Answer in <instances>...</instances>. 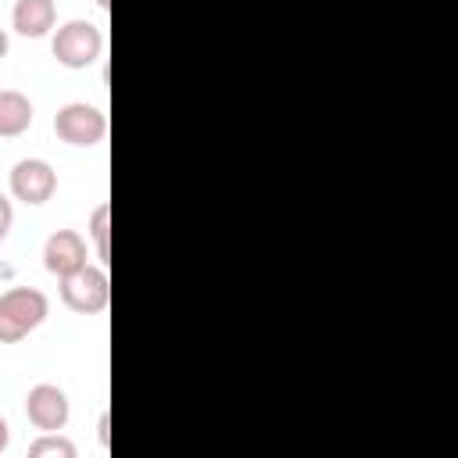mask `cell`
<instances>
[{
    "instance_id": "obj_16",
    "label": "cell",
    "mask_w": 458,
    "mask_h": 458,
    "mask_svg": "<svg viewBox=\"0 0 458 458\" xmlns=\"http://www.w3.org/2000/svg\"><path fill=\"white\" fill-rule=\"evenodd\" d=\"M107 4H111V0H97V7H107Z\"/></svg>"
},
{
    "instance_id": "obj_12",
    "label": "cell",
    "mask_w": 458,
    "mask_h": 458,
    "mask_svg": "<svg viewBox=\"0 0 458 458\" xmlns=\"http://www.w3.org/2000/svg\"><path fill=\"white\" fill-rule=\"evenodd\" d=\"M11 222H14V208H11V200L0 193V243H4L7 233H11Z\"/></svg>"
},
{
    "instance_id": "obj_14",
    "label": "cell",
    "mask_w": 458,
    "mask_h": 458,
    "mask_svg": "<svg viewBox=\"0 0 458 458\" xmlns=\"http://www.w3.org/2000/svg\"><path fill=\"white\" fill-rule=\"evenodd\" d=\"M7 440H11V429H7V422L0 419V454L7 451Z\"/></svg>"
},
{
    "instance_id": "obj_11",
    "label": "cell",
    "mask_w": 458,
    "mask_h": 458,
    "mask_svg": "<svg viewBox=\"0 0 458 458\" xmlns=\"http://www.w3.org/2000/svg\"><path fill=\"white\" fill-rule=\"evenodd\" d=\"M29 458H75V444L61 433H43L29 444Z\"/></svg>"
},
{
    "instance_id": "obj_1",
    "label": "cell",
    "mask_w": 458,
    "mask_h": 458,
    "mask_svg": "<svg viewBox=\"0 0 458 458\" xmlns=\"http://www.w3.org/2000/svg\"><path fill=\"white\" fill-rule=\"evenodd\" d=\"M50 315V301L36 286H14L0 293V344H18L25 340L43 318Z\"/></svg>"
},
{
    "instance_id": "obj_3",
    "label": "cell",
    "mask_w": 458,
    "mask_h": 458,
    "mask_svg": "<svg viewBox=\"0 0 458 458\" xmlns=\"http://www.w3.org/2000/svg\"><path fill=\"white\" fill-rule=\"evenodd\" d=\"M61 301L64 308H72L75 315H100L111 301V283H107V272L97 268V265H82L68 276H61Z\"/></svg>"
},
{
    "instance_id": "obj_9",
    "label": "cell",
    "mask_w": 458,
    "mask_h": 458,
    "mask_svg": "<svg viewBox=\"0 0 458 458\" xmlns=\"http://www.w3.org/2000/svg\"><path fill=\"white\" fill-rule=\"evenodd\" d=\"M32 125V104L21 89H0V136H21Z\"/></svg>"
},
{
    "instance_id": "obj_2",
    "label": "cell",
    "mask_w": 458,
    "mask_h": 458,
    "mask_svg": "<svg viewBox=\"0 0 458 458\" xmlns=\"http://www.w3.org/2000/svg\"><path fill=\"white\" fill-rule=\"evenodd\" d=\"M50 50H54L57 64H64V68H89L104 54V32L93 21L72 18V21L57 25Z\"/></svg>"
},
{
    "instance_id": "obj_7",
    "label": "cell",
    "mask_w": 458,
    "mask_h": 458,
    "mask_svg": "<svg viewBox=\"0 0 458 458\" xmlns=\"http://www.w3.org/2000/svg\"><path fill=\"white\" fill-rule=\"evenodd\" d=\"M43 265L50 276H68L86 265V240L75 229H54L43 243Z\"/></svg>"
},
{
    "instance_id": "obj_8",
    "label": "cell",
    "mask_w": 458,
    "mask_h": 458,
    "mask_svg": "<svg viewBox=\"0 0 458 458\" xmlns=\"http://www.w3.org/2000/svg\"><path fill=\"white\" fill-rule=\"evenodd\" d=\"M11 25H14V32L39 39L57 25V7H54V0H14Z\"/></svg>"
},
{
    "instance_id": "obj_13",
    "label": "cell",
    "mask_w": 458,
    "mask_h": 458,
    "mask_svg": "<svg viewBox=\"0 0 458 458\" xmlns=\"http://www.w3.org/2000/svg\"><path fill=\"white\" fill-rule=\"evenodd\" d=\"M97 437H100V444L107 447V415H100V422H97Z\"/></svg>"
},
{
    "instance_id": "obj_6",
    "label": "cell",
    "mask_w": 458,
    "mask_h": 458,
    "mask_svg": "<svg viewBox=\"0 0 458 458\" xmlns=\"http://www.w3.org/2000/svg\"><path fill=\"white\" fill-rule=\"evenodd\" d=\"M57 190V172L43 157H21L11 168V193L21 204H47Z\"/></svg>"
},
{
    "instance_id": "obj_10",
    "label": "cell",
    "mask_w": 458,
    "mask_h": 458,
    "mask_svg": "<svg viewBox=\"0 0 458 458\" xmlns=\"http://www.w3.org/2000/svg\"><path fill=\"white\" fill-rule=\"evenodd\" d=\"M89 236L97 243V258L107 265L111 261V208L107 204H97L93 215H89Z\"/></svg>"
},
{
    "instance_id": "obj_5",
    "label": "cell",
    "mask_w": 458,
    "mask_h": 458,
    "mask_svg": "<svg viewBox=\"0 0 458 458\" xmlns=\"http://www.w3.org/2000/svg\"><path fill=\"white\" fill-rule=\"evenodd\" d=\"M25 415L39 433H61L68 426V415H72L68 394L57 383H36L25 394Z\"/></svg>"
},
{
    "instance_id": "obj_15",
    "label": "cell",
    "mask_w": 458,
    "mask_h": 458,
    "mask_svg": "<svg viewBox=\"0 0 458 458\" xmlns=\"http://www.w3.org/2000/svg\"><path fill=\"white\" fill-rule=\"evenodd\" d=\"M4 54H7V32L0 29V57H4Z\"/></svg>"
},
{
    "instance_id": "obj_4",
    "label": "cell",
    "mask_w": 458,
    "mask_h": 458,
    "mask_svg": "<svg viewBox=\"0 0 458 458\" xmlns=\"http://www.w3.org/2000/svg\"><path fill=\"white\" fill-rule=\"evenodd\" d=\"M54 132H57V140H64V143H72V147H97V143L107 136V118H104L100 107L75 100V104L57 107V114H54Z\"/></svg>"
}]
</instances>
